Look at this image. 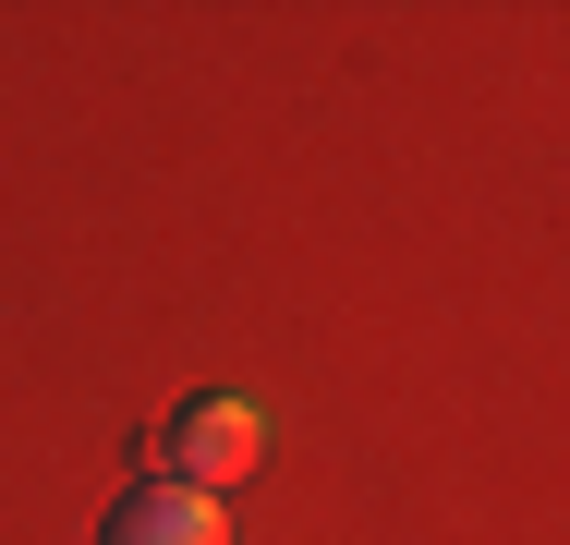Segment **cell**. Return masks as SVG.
I'll return each mask as SVG.
<instances>
[{"label":"cell","mask_w":570,"mask_h":545,"mask_svg":"<svg viewBox=\"0 0 570 545\" xmlns=\"http://www.w3.org/2000/svg\"><path fill=\"white\" fill-rule=\"evenodd\" d=\"M255 460H267V413H255L243 388H195V400L158 425V473L195 485V497H230Z\"/></svg>","instance_id":"1"},{"label":"cell","mask_w":570,"mask_h":545,"mask_svg":"<svg viewBox=\"0 0 570 545\" xmlns=\"http://www.w3.org/2000/svg\"><path fill=\"white\" fill-rule=\"evenodd\" d=\"M98 545H230V509L219 497H195V485H170V473H146V485H121Z\"/></svg>","instance_id":"2"}]
</instances>
